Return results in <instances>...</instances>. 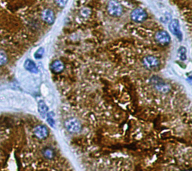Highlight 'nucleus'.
Returning a JSON list of instances; mask_svg holds the SVG:
<instances>
[{
    "label": "nucleus",
    "mask_w": 192,
    "mask_h": 171,
    "mask_svg": "<svg viewBox=\"0 0 192 171\" xmlns=\"http://www.w3.org/2000/svg\"><path fill=\"white\" fill-rule=\"evenodd\" d=\"M108 11L110 15L119 17L122 14V7L116 0H110L108 3Z\"/></svg>",
    "instance_id": "1"
},
{
    "label": "nucleus",
    "mask_w": 192,
    "mask_h": 171,
    "mask_svg": "<svg viewBox=\"0 0 192 171\" xmlns=\"http://www.w3.org/2000/svg\"><path fill=\"white\" fill-rule=\"evenodd\" d=\"M151 83L156 89L162 93H166L170 91V86L167 84L165 82L163 81L160 77H153L151 79Z\"/></svg>",
    "instance_id": "2"
},
{
    "label": "nucleus",
    "mask_w": 192,
    "mask_h": 171,
    "mask_svg": "<svg viewBox=\"0 0 192 171\" xmlns=\"http://www.w3.org/2000/svg\"><path fill=\"white\" fill-rule=\"evenodd\" d=\"M65 128L71 133H78L81 130V124L77 119L74 118H70L65 122Z\"/></svg>",
    "instance_id": "3"
},
{
    "label": "nucleus",
    "mask_w": 192,
    "mask_h": 171,
    "mask_svg": "<svg viewBox=\"0 0 192 171\" xmlns=\"http://www.w3.org/2000/svg\"><path fill=\"white\" fill-rule=\"evenodd\" d=\"M143 64L146 68L152 70V69H156L159 67L160 62L158 58L155 56H147L143 59Z\"/></svg>",
    "instance_id": "4"
},
{
    "label": "nucleus",
    "mask_w": 192,
    "mask_h": 171,
    "mask_svg": "<svg viewBox=\"0 0 192 171\" xmlns=\"http://www.w3.org/2000/svg\"><path fill=\"white\" fill-rule=\"evenodd\" d=\"M169 29L170 31L171 32V33H172L173 35H175L180 41H182V32H181L180 22H179L178 20H177V19L173 20L172 21L170 22V23L169 24Z\"/></svg>",
    "instance_id": "5"
},
{
    "label": "nucleus",
    "mask_w": 192,
    "mask_h": 171,
    "mask_svg": "<svg viewBox=\"0 0 192 171\" xmlns=\"http://www.w3.org/2000/svg\"><path fill=\"white\" fill-rule=\"evenodd\" d=\"M131 17H132V20H134V22H143L146 19L147 14L143 9L138 8V9H134L132 11V14H131Z\"/></svg>",
    "instance_id": "6"
},
{
    "label": "nucleus",
    "mask_w": 192,
    "mask_h": 171,
    "mask_svg": "<svg viewBox=\"0 0 192 171\" xmlns=\"http://www.w3.org/2000/svg\"><path fill=\"white\" fill-rule=\"evenodd\" d=\"M156 40L158 43L161 45H167L170 41V37L166 31L161 30L156 32Z\"/></svg>",
    "instance_id": "7"
},
{
    "label": "nucleus",
    "mask_w": 192,
    "mask_h": 171,
    "mask_svg": "<svg viewBox=\"0 0 192 171\" xmlns=\"http://www.w3.org/2000/svg\"><path fill=\"white\" fill-rule=\"evenodd\" d=\"M33 131H34V134L36 135L37 138L41 140L47 138L48 134H49L48 129L44 125H38L34 128Z\"/></svg>",
    "instance_id": "8"
},
{
    "label": "nucleus",
    "mask_w": 192,
    "mask_h": 171,
    "mask_svg": "<svg viewBox=\"0 0 192 171\" xmlns=\"http://www.w3.org/2000/svg\"><path fill=\"white\" fill-rule=\"evenodd\" d=\"M43 20L48 24H53L55 20V15L51 9H45L41 14Z\"/></svg>",
    "instance_id": "9"
},
{
    "label": "nucleus",
    "mask_w": 192,
    "mask_h": 171,
    "mask_svg": "<svg viewBox=\"0 0 192 171\" xmlns=\"http://www.w3.org/2000/svg\"><path fill=\"white\" fill-rule=\"evenodd\" d=\"M50 68L52 72H53L54 73L58 74L64 70L65 65H64V63L61 60H55L51 64Z\"/></svg>",
    "instance_id": "10"
},
{
    "label": "nucleus",
    "mask_w": 192,
    "mask_h": 171,
    "mask_svg": "<svg viewBox=\"0 0 192 171\" xmlns=\"http://www.w3.org/2000/svg\"><path fill=\"white\" fill-rule=\"evenodd\" d=\"M24 68L26 69L28 72H31V73L36 74L38 72V67L36 66V63L33 61L30 60V59H26L24 63Z\"/></svg>",
    "instance_id": "11"
},
{
    "label": "nucleus",
    "mask_w": 192,
    "mask_h": 171,
    "mask_svg": "<svg viewBox=\"0 0 192 171\" xmlns=\"http://www.w3.org/2000/svg\"><path fill=\"white\" fill-rule=\"evenodd\" d=\"M38 112H39L40 115L43 118H45L47 117V114L48 113V107L46 105L45 103L43 101H40L38 102Z\"/></svg>",
    "instance_id": "12"
},
{
    "label": "nucleus",
    "mask_w": 192,
    "mask_h": 171,
    "mask_svg": "<svg viewBox=\"0 0 192 171\" xmlns=\"http://www.w3.org/2000/svg\"><path fill=\"white\" fill-rule=\"evenodd\" d=\"M187 51L185 47H180L178 50V56L182 61H185L187 59Z\"/></svg>",
    "instance_id": "13"
},
{
    "label": "nucleus",
    "mask_w": 192,
    "mask_h": 171,
    "mask_svg": "<svg viewBox=\"0 0 192 171\" xmlns=\"http://www.w3.org/2000/svg\"><path fill=\"white\" fill-rule=\"evenodd\" d=\"M43 155L44 157L47 159H52L54 157V152L53 150L50 148H46L43 150Z\"/></svg>",
    "instance_id": "14"
},
{
    "label": "nucleus",
    "mask_w": 192,
    "mask_h": 171,
    "mask_svg": "<svg viewBox=\"0 0 192 171\" xmlns=\"http://www.w3.org/2000/svg\"><path fill=\"white\" fill-rule=\"evenodd\" d=\"M54 116L55 114L53 112H50L47 114V121L50 125L52 128H54L55 127V119H54Z\"/></svg>",
    "instance_id": "15"
},
{
    "label": "nucleus",
    "mask_w": 192,
    "mask_h": 171,
    "mask_svg": "<svg viewBox=\"0 0 192 171\" xmlns=\"http://www.w3.org/2000/svg\"><path fill=\"white\" fill-rule=\"evenodd\" d=\"M8 61L7 55L3 51H0V66H2L6 64Z\"/></svg>",
    "instance_id": "16"
},
{
    "label": "nucleus",
    "mask_w": 192,
    "mask_h": 171,
    "mask_svg": "<svg viewBox=\"0 0 192 171\" xmlns=\"http://www.w3.org/2000/svg\"><path fill=\"white\" fill-rule=\"evenodd\" d=\"M44 54V49L43 47H41L36 51V54H35L34 55V57L37 59H40L43 57Z\"/></svg>",
    "instance_id": "17"
},
{
    "label": "nucleus",
    "mask_w": 192,
    "mask_h": 171,
    "mask_svg": "<svg viewBox=\"0 0 192 171\" xmlns=\"http://www.w3.org/2000/svg\"><path fill=\"white\" fill-rule=\"evenodd\" d=\"M67 1H68V0H55L56 3H57L60 7L62 8L65 7V5L67 3Z\"/></svg>",
    "instance_id": "18"
},
{
    "label": "nucleus",
    "mask_w": 192,
    "mask_h": 171,
    "mask_svg": "<svg viewBox=\"0 0 192 171\" xmlns=\"http://www.w3.org/2000/svg\"><path fill=\"white\" fill-rule=\"evenodd\" d=\"M188 171H190V170H188Z\"/></svg>",
    "instance_id": "19"
}]
</instances>
